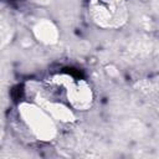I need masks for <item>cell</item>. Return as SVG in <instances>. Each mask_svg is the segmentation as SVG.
I'll return each instance as SVG.
<instances>
[{
	"mask_svg": "<svg viewBox=\"0 0 159 159\" xmlns=\"http://www.w3.org/2000/svg\"><path fill=\"white\" fill-rule=\"evenodd\" d=\"M88 11L92 21L106 29L119 27L127 20L125 0H89Z\"/></svg>",
	"mask_w": 159,
	"mask_h": 159,
	"instance_id": "cell-1",
	"label": "cell"
},
{
	"mask_svg": "<svg viewBox=\"0 0 159 159\" xmlns=\"http://www.w3.org/2000/svg\"><path fill=\"white\" fill-rule=\"evenodd\" d=\"M35 1H37V2H43V1H47V0H35Z\"/></svg>",
	"mask_w": 159,
	"mask_h": 159,
	"instance_id": "cell-5",
	"label": "cell"
},
{
	"mask_svg": "<svg viewBox=\"0 0 159 159\" xmlns=\"http://www.w3.org/2000/svg\"><path fill=\"white\" fill-rule=\"evenodd\" d=\"M34 32L36 35V37L45 42V43H51V42H55L56 41V37H57V31H56V27L48 22V21H42V22H39L35 27H34Z\"/></svg>",
	"mask_w": 159,
	"mask_h": 159,
	"instance_id": "cell-4",
	"label": "cell"
},
{
	"mask_svg": "<svg viewBox=\"0 0 159 159\" xmlns=\"http://www.w3.org/2000/svg\"><path fill=\"white\" fill-rule=\"evenodd\" d=\"M67 89V98L70 104L78 111L88 109L93 101L91 87L84 81H73L65 87Z\"/></svg>",
	"mask_w": 159,
	"mask_h": 159,
	"instance_id": "cell-3",
	"label": "cell"
},
{
	"mask_svg": "<svg viewBox=\"0 0 159 159\" xmlns=\"http://www.w3.org/2000/svg\"><path fill=\"white\" fill-rule=\"evenodd\" d=\"M19 112L25 120V123L37 134L48 135L53 129L52 119L46 112L32 103H21L19 106Z\"/></svg>",
	"mask_w": 159,
	"mask_h": 159,
	"instance_id": "cell-2",
	"label": "cell"
}]
</instances>
